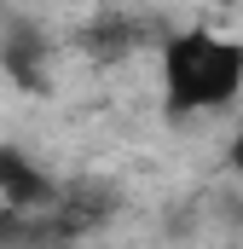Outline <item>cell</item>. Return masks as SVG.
<instances>
[{
  "label": "cell",
  "mask_w": 243,
  "mask_h": 249,
  "mask_svg": "<svg viewBox=\"0 0 243 249\" xmlns=\"http://www.w3.org/2000/svg\"><path fill=\"white\" fill-rule=\"evenodd\" d=\"M0 70L23 93H52V41L35 18L0 23Z\"/></svg>",
  "instance_id": "cell-2"
},
{
  "label": "cell",
  "mask_w": 243,
  "mask_h": 249,
  "mask_svg": "<svg viewBox=\"0 0 243 249\" xmlns=\"http://www.w3.org/2000/svg\"><path fill=\"white\" fill-rule=\"evenodd\" d=\"M243 99V41L203 23L162 41V110L168 116H214Z\"/></svg>",
  "instance_id": "cell-1"
},
{
  "label": "cell",
  "mask_w": 243,
  "mask_h": 249,
  "mask_svg": "<svg viewBox=\"0 0 243 249\" xmlns=\"http://www.w3.org/2000/svg\"><path fill=\"white\" fill-rule=\"evenodd\" d=\"M226 162H232V174H243V116L232 127V145H226Z\"/></svg>",
  "instance_id": "cell-3"
}]
</instances>
